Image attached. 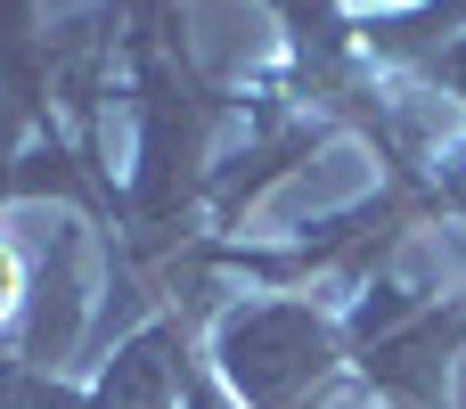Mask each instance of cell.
Listing matches in <instances>:
<instances>
[{"label":"cell","mask_w":466,"mask_h":409,"mask_svg":"<svg viewBox=\"0 0 466 409\" xmlns=\"http://www.w3.org/2000/svg\"><path fill=\"white\" fill-rule=\"evenodd\" d=\"M57 139V90H49V33L41 0H0V172Z\"/></svg>","instance_id":"cell-3"},{"label":"cell","mask_w":466,"mask_h":409,"mask_svg":"<svg viewBox=\"0 0 466 409\" xmlns=\"http://www.w3.org/2000/svg\"><path fill=\"white\" fill-rule=\"evenodd\" d=\"M418 82H434V90H451V98L466 107V33L451 41V49H442V57H426V66H418Z\"/></svg>","instance_id":"cell-6"},{"label":"cell","mask_w":466,"mask_h":409,"mask_svg":"<svg viewBox=\"0 0 466 409\" xmlns=\"http://www.w3.org/2000/svg\"><path fill=\"white\" fill-rule=\"evenodd\" d=\"M287 33V82L311 115L344 123V107L369 90V57H360V33H352V0H262Z\"/></svg>","instance_id":"cell-2"},{"label":"cell","mask_w":466,"mask_h":409,"mask_svg":"<svg viewBox=\"0 0 466 409\" xmlns=\"http://www.w3.org/2000/svg\"><path fill=\"white\" fill-rule=\"evenodd\" d=\"M360 57L377 74H418L426 57H442L466 33V0H410V8H360L352 16Z\"/></svg>","instance_id":"cell-4"},{"label":"cell","mask_w":466,"mask_h":409,"mask_svg":"<svg viewBox=\"0 0 466 409\" xmlns=\"http://www.w3.org/2000/svg\"><path fill=\"white\" fill-rule=\"evenodd\" d=\"M25 295H33V254L0 230V344L16 336V320H25Z\"/></svg>","instance_id":"cell-5"},{"label":"cell","mask_w":466,"mask_h":409,"mask_svg":"<svg viewBox=\"0 0 466 409\" xmlns=\"http://www.w3.org/2000/svg\"><path fill=\"white\" fill-rule=\"evenodd\" d=\"M180 409H238V402H229V385H221L205 361H188V377H180Z\"/></svg>","instance_id":"cell-7"},{"label":"cell","mask_w":466,"mask_h":409,"mask_svg":"<svg viewBox=\"0 0 466 409\" xmlns=\"http://www.w3.org/2000/svg\"><path fill=\"white\" fill-rule=\"evenodd\" d=\"M352 361L344 312L311 295H246L213 320L205 369L229 385L238 409H311V394Z\"/></svg>","instance_id":"cell-1"}]
</instances>
